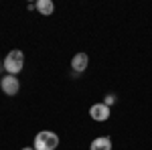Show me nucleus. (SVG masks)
<instances>
[{
  "label": "nucleus",
  "mask_w": 152,
  "mask_h": 150,
  "mask_svg": "<svg viewBox=\"0 0 152 150\" xmlns=\"http://www.w3.org/2000/svg\"><path fill=\"white\" fill-rule=\"evenodd\" d=\"M35 8L41 12L43 16H51V14L55 12V4H53L51 0H37V2H35Z\"/></svg>",
  "instance_id": "6"
},
{
  "label": "nucleus",
  "mask_w": 152,
  "mask_h": 150,
  "mask_svg": "<svg viewBox=\"0 0 152 150\" xmlns=\"http://www.w3.org/2000/svg\"><path fill=\"white\" fill-rule=\"evenodd\" d=\"M89 150H112V140L107 136H99V138H95L91 142Z\"/></svg>",
  "instance_id": "7"
},
{
  "label": "nucleus",
  "mask_w": 152,
  "mask_h": 150,
  "mask_svg": "<svg viewBox=\"0 0 152 150\" xmlns=\"http://www.w3.org/2000/svg\"><path fill=\"white\" fill-rule=\"evenodd\" d=\"M0 89L6 93V95H16L18 89H20V81L16 79V75H4L2 79H0Z\"/></svg>",
  "instance_id": "3"
},
{
  "label": "nucleus",
  "mask_w": 152,
  "mask_h": 150,
  "mask_svg": "<svg viewBox=\"0 0 152 150\" xmlns=\"http://www.w3.org/2000/svg\"><path fill=\"white\" fill-rule=\"evenodd\" d=\"M2 67L6 69L8 75H16V73H20L23 67H24V53L20 51V49H12L10 53L4 57Z\"/></svg>",
  "instance_id": "1"
},
{
  "label": "nucleus",
  "mask_w": 152,
  "mask_h": 150,
  "mask_svg": "<svg viewBox=\"0 0 152 150\" xmlns=\"http://www.w3.org/2000/svg\"><path fill=\"white\" fill-rule=\"evenodd\" d=\"M59 146V136L55 132H49V130H43L35 136V142H33V148L35 150H55Z\"/></svg>",
  "instance_id": "2"
},
{
  "label": "nucleus",
  "mask_w": 152,
  "mask_h": 150,
  "mask_svg": "<svg viewBox=\"0 0 152 150\" xmlns=\"http://www.w3.org/2000/svg\"><path fill=\"white\" fill-rule=\"evenodd\" d=\"M114 100H116V97H114V95L110 93V95L105 97V105H112V104H114Z\"/></svg>",
  "instance_id": "8"
},
{
  "label": "nucleus",
  "mask_w": 152,
  "mask_h": 150,
  "mask_svg": "<svg viewBox=\"0 0 152 150\" xmlns=\"http://www.w3.org/2000/svg\"><path fill=\"white\" fill-rule=\"evenodd\" d=\"M23 150H35V148H23Z\"/></svg>",
  "instance_id": "9"
},
{
  "label": "nucleus",
  "mask_w": 152,
  "mask_h": 150,
  "mask_svg": "<svg viewBox=\"0 0 152 150\" xmlns=\"http://www.w3.org/2000/svg\"><path fill=\"white\" fill-rule=\"evenodd\" d=\"M89 116H91V120H95V122H105V120L110 118V105L94 104L89 108Z\"/></svg>",
  "instance_id": "4"
},
{
  "label": "nucleus",
  "mask_w": 152,
  "mask_h": 150,
  "mask_svg": "<svg viewBox=\"0 0 152 150\" xmlns=\"http://www.w3.org/2000/svg\"><path fill=\"white\" fill-rule=\"evenodd\" d=\"M87 65H89V57H87V53H77L73 61H71V69L75 71V73H81V71L87 69Z\"/></svg>",
  "instance_id": "5"
}]
</instances>
